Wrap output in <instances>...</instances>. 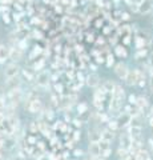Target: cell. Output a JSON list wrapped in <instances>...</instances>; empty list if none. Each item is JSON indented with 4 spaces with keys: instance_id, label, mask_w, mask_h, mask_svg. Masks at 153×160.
<instances>
[{
    "instance_id": "obj_3",
    "label": "cell",
    "mask_w": 153,
    "mask_h": 160,
    "mask_svg": "<svg viewBox=\"0 0 153 160\" xmlns=\"http://www.w3.org/2000/svg\"><path fill=\"white\" fill-rule=\"evenodd\" d=\"M100 84V76L97 73H89L87 76V86L91 88H95Z\"/></svg>"
},
{
    "instance_id": "obj_8",
    "label": "cell",
    "mask_w": 153,
    "mask_h": 160,
    "mask_svg": "<svg viewBox=\"0 0 153 160\" xmlns=\"http://www.w3.org/2000/svg\"><path fill=\"white\" fill-rule=\"evenodd\" d=\"M131 144H132V138L131 135H122L121 139H120V148L122 149H129L131 148Z\"/></svg>"
},
{
    "instance_id": "obj_1",
    "label": "cell",
    "mask_w": 153,
    "mask_h": 160,
    "mask_svg": "<svg viewBox=\"0 0 153 160\" xmlns=\"http://www.w3.org/2000/svg\"><path fill=\"white\" fill-rule=\"evenodd\" d=\"M128 72H129V69H128V66H127L125 63L120 62V63H117L116 66H115V73L117 75V78H120V79L124 80L127 78Z\"/></svg>"
},
{
    "instance_id": "obj_17",
    "label": "cell",
    "mask_w": 153,
    "mask_h": 160,
    "mask_svg": "<svg viewBox=\"0 0 153 160\" xmlns=\"http://www.w3.org/2000/svg\"><path fill=\"white\" fill-rule=\"evenodd\" d=\"M108 123H109V124H108V129H111V131H113V132H115L116 129L118 128V126H117V122H116V120H113V122H108Z\"/></svg>"
},
{
    "instance_id": "obj_20",
    "label": "cell",
    "mask_w": 153,
    "mask_h": 160,
    "mask_svg": "<svg viewBox=\"0 0 153 160\" xmlns=\"http://www.w3.org/2000/svg\"><path fill=\"white\" fill-rule=\"evenodd\" d=\"M129 103H131V104H135V103H136V96L131 95V96H129Z\"/></svg>"
},
{
    "instance_id": "obj_14",
    "label": "cell",
    "mask_w": 153,
    "mask_h": 160,
    "mask_svg": "<svg viewBox=\"0 0 153 160\" xmlns=\"http://www.w3.org/2000/svg\"><path fill=\"white\" fill-rule=\"evenodd\" d=\"M23 55V49H20L19 47L16 48H11V52H9V58H12L13 60H20Z\"/></svg>"
},
{
    "instance_id": "obj_9",
    "label": "cell",
    "mask_w": 153,
    "mask_h": 160,
    "mask_svg": "<svg viewBox=\"0 0 153 160\" xmlns=\"http://www.w3.org/2000/svg\"><path fill=\"white\" fill-rule=\"evenodd\" d=\"M89 153L92 155L93 159H98L100 156V147H98V143H91L89 144ZM103 159V158H101Z\"/></svg>"
},
{
    "instance_id": "obj_7",
    "label": "cell",
    "mask_w": 153,
    "mask_h": 160,
    "mask_svg": "<svg viewBox=\"0 0 153 160\" xmlns=\"http://www.w3.org/2000/svg\"><path fill=\"white\" fill-rule=\"evenodd\" d=\"M9 52H11V48L7 46H0V64L6 63V60L9 59Z\"/></svg>"
},
{
    "instance_id": "obj_2",
    "label": "cell",
    "mask_w": 153,
    "mask_h": 160,
    "mask_svg": "<svg viewBox=\"0 0 153 160\" xmlns=\"http://www.w3.org/2000/svg\"><path fill=\"white\" fill-rule=\"evenodd\" d=\"M19 69H20V68H19V66L16 63L8 64V66L6 67V69H4V76H6V79H11V78L17 76Z\"/></svg>"
},
{
    "instance_id": "obj_15",
    "label": "cell",
    "mask_w": 153,
    "mask_h": 160,
    "mask_svg": "<svg viewBox=\"0 0 153 160\" xmlns=\"http://www.w3.org/2000/svg\"><path fill=\"white\" fill-rule=\"evenodd\" d=\"M136 106L139 109H144L145 107H148V99L145 96H139V98H136Z\"/></svg>"
},
{
    "instance_id": "obj_12",
    "label": "cell",
    "mask_w": 153,
    "mask_h": 160,
    "mask_svg": "<svg viewBox=\"0 0 153 160\" xmlns=\"http://www.w3.org/2000/svg\"><path fill=\"white\" fill-rule=\"evenodd\" d=\"M131 115H128V113H122V115H120V118H118V120H116L117 122V126L118 127H125L128 123H131Z\"/></svg>"
},
{
    "instance_id": "obj_16",
    "label": "cell",
    "mask_w": 153,
    "mask_h": 160,
    "mask_svg": "<svg viewBox=\"0 0 153 160\" xmlns=\"http://www.w3.org/2000/svg\"><path fill=\"white\" fill-rule=\"evenodd\" d=\"M117 155H118V159H120V160H125V159H127V156H128L129 153H128L127 149L118 148V149H117Z\"/></svg>"
},
{
    "instance_id": "obj_13",
    "label": "cell",
    "mask_w": 153,
    "mask_h": 160,
    "mask_svg": "<svg viewBox=\"0 0 153 160\" xmlns=\"http://www.w3.org/2000/svg\"><path fill=\"white\" fill-rule=\"evenodd\" d=\"M116 84L112 82V80H107V82H104V84H103V89H104L105 93H111L113 92V89H115Z\"/></svg>"
},
{
    "instance_id": "obj_25",
    "label": "cell",
    "mask_w": 153,
    "mask_h": 160,
    "mask_svg": "<svg viewBox=\"0 0 153 160\" xmlns=\"http://www.w3.org/2000/svg\"><path fill=\"white\" fill-rule=\"evenodd\" d=\"M76 156H81V155H83V151H81V149H80V151H79V149H76Z\"/></svg>"
},
{
    "instance_id": "obj_28",
    "label": "cell",
    "mask_w": 153,
    "mask_h": 160,
    "mask_svg": "<svg viewBox=\"0 0 153 160\" xmlns=\"http://www.w3.org/2000/svg\"><path fill=\"white\" fill-rule=\"evenodd\" d=\"M91 160H93V159H91Z\"/></svg>"
},
{
    "instance_id": "obj_10",
    "label": "cell",
    "mask_w": 153,
    "mask_h": 160,
    "mask_svg": "<svg viewBox=\"0 0 153 160\" xmlns=\"http://www.w3.org/2000/svg\"><path fill=\"white\" fill-rule=\"evenodd\" d=\"M113 138H115V132L111 131V129H104V131H101V140L103 142H107V143H112Z\"/></svg>"
},
{
    "instance_id": "obj_5",
    "label": "cell",
    "mask_w": 153,
    "mask_h": 160,
    "mask_svg": "<svg viewBox=\"0 0 153 160\" xmlns=\"http://www.w3.org/2000/svg\"><path fill=\"white\" fill-rule=\"evenodd\" d=\"M36 83H37V86H40L43 88L48 87V84H49V76H48V73L47 72H40V73L37 75Z\"/></svg>"
},
{
    "instance_id": "obj_18",
    "label": "cell",
    "mask_w": 153,
    "mask_h": 160,
    "mask_svg": "<svg viewBox=\"0 0 153 160\" xmlns=\"http://www.w3.org/2000/svg\"><path fill=\"white\" fill-rule=\"evenodd\" d=\"M87 104L85 103H81V104H79V107H77V109H79V112L80 113H85V112H88L87 111Z\"/></svg>"
},
{
    "instance_id": "obj_23",
    "label": "cell",
    "mask_w": 153,
    "mask_h": 160,
    "mask_svg": "<svg viewBox=\"0 0 153 160\" xmlns=\"http://www.w3.org/2000/svg\"><path fill=\"white\" fill-rule=\"evenodd\" d=\"M73 123H75V126H76V127H81V120H80V122H79V120H75Z\"/></svg>"
},
{
    "instance_id": "obj_26",
    "label": "cell",
    "mask_w": 153,
    "mask_h": 160,
    "mask_svg": "<svg viewBox=\"0 0 153 160\" xmlns=\"http://www.w3.org/2000/svg\"><path fill=\"white\" fill-rule=\"evenodd\" d=\"M151 127H152V128H153V118H152V119H151Z\"/></svg>"
},
{
    "instance_id": "obj_27",
    "label": "cell",
    "mask_w": 153,
    "mask_h": 160,
    "mask_svg": "<svg viewBox=\"0 0 153 160\" xmlns=\"http://www.w3.org/2000/svg\"><path fill=\"white\" fill-rule=\"evenodd\" d=\"M151 111H152V118H153V107H152V109H151Z\"/></svg>"
},
{
    "instance_id": "obj_11",
    "label": "cell",
    "mask_w": 153,
    "mask_h": 160,
    "mask_svg": "<svg viewBox=\"0 0 153 160\" xmlns=\"http://www.w3.org/2000/svg\"><path fill=\"white\" fill-rule=\"evenodd\" d=\"M151 9H152L151 0H142V2L139 4V12H141V13H148Z\"/></svg>"
},
{
    "instance_id": "obj_6",
    "label": "cell",
    "mask_w": 153,
    "mask_h": 160,
    "mask_svg": "<svg viewBox=\"0 0 153 160\" xmlns=\"http://www.w3.org/2000/svg\"><path fill=\"white\" fill-rule=\"evenodd\" d=\"M28 109L32 113L40 112V109H41V102H40V99H33V100H31V102H29V106H28Z\"/></svg>"
},
{
    "instance_id": "obj_22",
    "label": "cell",
    "mask_w": 153,
    "mask_h": 160,
    "mask_svg": "<svg viewBox=\"0 0 153 160\" xmlns=\"http://www.w3.org/2000/svg\"><path fill=\"white\" fill-rule=\"evenodd\" d=\"M113 64V56H108V67H111Z\"/></svg>"
},
{
    "instance_id": "obj_4",
    "label": "cell",
    "mask_w": 153,
    "mask_h": 160,
    "mask_svg": "<svg viewBox=\"0 0 153 160\" xmlns=\"http://www.w3.org/2000/svg\"><path fill=\"white\" fill-rule=\"evenodd\" d=\"M88 138H89L91 143H98L101 140V131L97 128H92V129H89Z\"/></svg>"
},
{
    "instance_id": "obj_24",
    "label": "cell",
    "mask_w": 153,
    "mask_h": 160,
    "mask_svg": "<svg viewBox=\"0 0 153 160\" xmlns=\"http://www.w3.org/2000/svg\"><path fill=\"white\" fill-rule=\"evenodd\" d=\"M3 122H4V115H3L2 112H0V126L3 124Z\"/></svg>"
},
{
    "instance_id": "obj_21",
    "label": "cell",
    "mask_w": 153,
    "mask_h": 160,
    "mask_svg": "<svg viewBox=\"0 0 153 160\" xmlns=\"http://www.w3.org/2000/svg\"><path fill=\"white\" fill-rule=\"evenodd\" d=\"M142 56H145V51H140L139 53H136V58L139 59V58H142Z\"/></svg>"
},
{
    "instance_id": "obj_19",
    "label": "cell",
    "mask_w": 153,
    "mask_h": 160,
    "mask_svg": "<svg viewBox=\"0 0 153 160\" xmlns=\"http://www.w3.org/2000/svg\"><path fill=\"white\" fill-rule=\"evenodd\" d=\"M116 52L120 55V56H122V58H125V56H127V51H125L124 48L121 49V47H117V48H116Z\"/></svg>"
}]
</instances>
